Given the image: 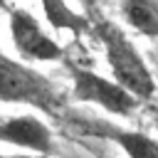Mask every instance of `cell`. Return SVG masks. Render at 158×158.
Masks as SVG:
<instances>
[{"label": "cell", "instance_id": "obj_9", "mask_svg": "<svg viewBox=\"0 0 158 158\" xmlns=\"http://www.w3.org/2000/svg\"><path fill=\"white\" fill-rule=\"evenodd\" d=\"M0 158H54V156H42V153H27V151H20V153H0Z\"/></svg>", "mask_w": 158, "mask_h": 158}, {"label": "cell", "instance_id": "obj_3", "mask_svg": "<svg viewBox=\"0 0 158 158\" xmlns=\"http://www.w3.org/2000/svg\"><path fill=\"white\" fill-rule=\"evenodd\" d=\"M67 72L72 79V99L74 101L99 106L101 111L114 114V116H131L141 106V101L128 89H123L116 79L101 77V74H96L86 67H79L69 59H67Z\"/></svg>", "mask_w": 158, "mask_h": 158}, {"label": "cell", "instance_id": "obj_1", "mask_svg": "<svg viewBox=\"0 0 158 158\" xmlns=\"http://www.w3.org/2000/svg\"><path fill=\"white\" fill-rule=\"evenodd\" d=\"M0 104H22L59 118L67 111V94L30 62L0 52Z\"/></svg>", "mask_w": 158, "mask_h": 158}, {"label": "cell", "instance_id": "obj_7", "mask_svg": "<svg viewBox=\"0 0 158 158\" xmlns=\"http://www.w3.org/2000/svg\"><path fill=\"white\" fill-rule=\"evenodd\" d=\"M37 2H40L42 12H44V20L52 30L69 32L74 37H81L91 30V22L81 12H77L69 5V0H37Z\"/></svg>", "mask_w": 158, "mask_h": 158}, {"label": "cell", "instance_id": "obj_6", "mask_svg": "<svg viewBox=\"0 0 158 158\" xmlns=\"http://www.w3.org/2000/svg\"><path fill=\"white\" fill-rule=\"evenodd\" d=\"M74 128L79 133L99 136V138L116 143L126 153V158H158V138H153L143 131L121 128V126L106 123V121H86V118L74 121Z\"/></svg>", "mask_w": 158, "mask_h": 158}, {"label": "cell", "instance_id": "obj_2", "mask_svg": "<svg viewBox=\"0 0 158 158\" xmlns=\"http://www.w3.org/2000/svg\"><path fill=\"white\" fill-rule=\"evenodd\" d=\"M91 32L96 35L99 44L104 47L106 64L111 69V79H116L123 89H128L141 104L153 99L156 94V79L148 69L143 54L128 37V32L111 22V20H96L91 22Z\"/></svg>", "mask_w": 158, "mask_h": 158}, {"label": "cell", "instance_id": "obj_4", "mask_svg": "<svg viewBox=\"0 0 158 158\" xmlns=\"http://www.w3.org/2000/svg\"><path fill=\"white\" fill-rule=\"evenodd\" d=\"M10 37H12L15 52L20 54L22 62H59V59H64V47L25 7L10 10Z\"/></svg>", "mask_w": 158, "mask_h": 158}, {"label": "cell", "instance_id": "obj_8", "mask_svg": "<svg viewBox=\"0 0 158 158\" xmlns=\"http://www.w3.org/2000/svg\"><path fill=\"white\" fill-rule=\"evenodd\" d=\"M121 17L138 35L158 40V0H121Z\"/></svg>", "mask_w": 158, "mask_h": 158}, {"label": "cell", "instance_id": "obj_10", "mask_svg": "<svg viewBox=\"0 0 158 158\" xmlns=\"http://www.w3.org/2000/svg\"><path fill=\"white\" fill-rule=\"evenodd\" d=\"M0 22H2V12H0Z\"/></svg>", "mask_w": 158, "mask_h": 158}, {"label": "cell", "instance_id": "obj_5", "mask_svg": "<svg viewBox=\"0 0 158 158\" xmlns=\"http://www.w3.org/2000/svg\"><path fill=\"white\" fill-rule=\"evenodd\" d=\"M0 143L12 146L17 151H27V153L57 156V141H54L52 128L32 114L2 118L0 121Z\"/></svg>", "mask_w": 158, "mask_h": 158}]
</instances>
